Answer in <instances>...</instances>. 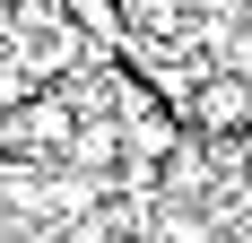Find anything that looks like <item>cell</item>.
Masks as SVG:
<instances>
[{
	"label": "cell",
	"instance_id": "2",
	"mask_svg": "<svg viewBox=\"0 0 252 243\" xmlns=\"http://www.w3.org/2000/svg\"><path fill=\"white\" fill-rule=\"evenodd\" d=\"M235 9H252V0H235Z\"/></svg>",
	"mask_w": 252,
	"mask_h": 243
},
{
	"label": "cell",
	"instance_id": "1",
	"mask_svg": "<svg viewBox=\"0 0 252 243\" xmlns=\"http://www.w3.org/2000/svg\"><path fill=\"white\" fill-rule=\"evenodd\" d=\"M174 122L191 130V139H218V148L252 139V78H244V70H209L200 87L174 104Z\"/></svg>",
	"mask_w": 252,
	"mask_h": 243
}]
</instances>
